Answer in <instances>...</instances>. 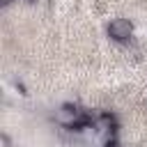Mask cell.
<instances>
[{
    "label": "cell",
    "mask_w": 147,
    "mask_h": 147,
    "mask_svg": "<svg viewBox=\"0 0 147 147\" xmlns=\"http://www.w3.org/2000/svg\"><path fill=\"white\" fill-rule=\"evenodd\" d=\"M108 34L115 39V41H126L131 39L133 34V23L129 18H113L108 23Z\"/></svg>",
    "instance_id": "6da1fadb"
},
{
    "label": "cell",
    "mask_w": 147,
    "mask_h": 147,
    "mask_svg": "<svg viewBox=\"0 0 147 147\" xmlns=\"http://www.w3.org/2000/svg\"><path fill=\"white\" fill-rule=\"evenodd\" d=\"M2 145H5V147H9V138H7V136H2Z\"/></svg>",
    "instance_id": "7a4b0ae2"
},
{
    "label": "cell",
    "mask_w": 147,
    "mask_h": 147,
    "mask_svg": "<svg viewBox=\"0 0 147 147\" xmlns=\"http://www.w3.org/2000/svg\"><path fill=\"white\" fill-rule=\"evenodd\" d=\"M0 2H2V5H9V2H11V0H0Z\"/></svg>",
    "instance_id": "3957f363"
}]
</instances>
